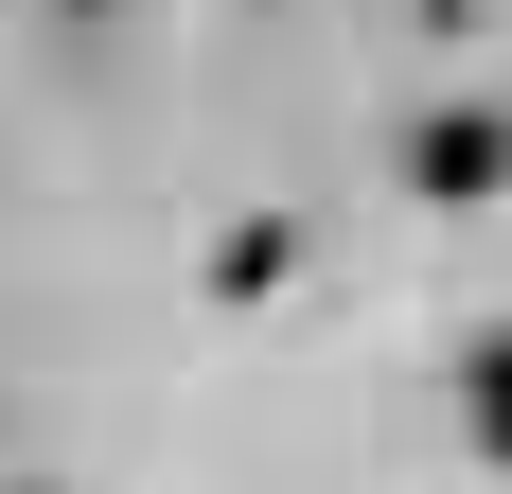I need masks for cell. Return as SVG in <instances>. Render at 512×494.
<instances>
[{
    "mask_svg": "<svg viewBox=\"0 0 512 494\" xmlns=\"http://www.w3.org/2000/svg\"><path fill=\"white\" fill-rule=\"evenodd\" d=\"M460 406H477V442L512 459V336H477V353H460Z\"/></svg>",
    "mask_w": 512,
    "mask_h": 494,
    "instance_id": "cell-2",
    "label": "cell"
},
{
    "mask_svg": "<svg viewBox=\"0 0 512 494\" xmlns=\"http://www.w3.org/2000/svg\"><path fill=\"white\" fill-rule=\"evenodd\" d=\"M407 177H424V195H512V124H495V106H442V124L407 142Z\"/></svg>",
    "mask_w": 512,
    "mask_h": 494,
    "instance_id": "cell-1",
    "label": "cell"
}]
</instances>
